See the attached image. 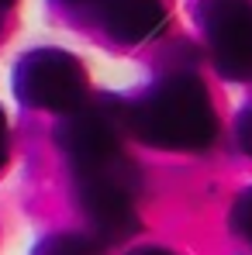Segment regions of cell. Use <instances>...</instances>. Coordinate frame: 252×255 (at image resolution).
Wrapping results in <instances>:
<instances>
[{"mask_svg": "<svg viewBox=\"0 0 252 255\" xmlns=\"http://www.w3.org/2000/svg\"><path fill=\"white\" fill-rule=\"evenodd\" d=\"M104 21L121 38H142L163 24V3L159 0H104Z\"/></svg>", "mask_w": 252, "mask_h": 255, "instance_id": "cell-2", "label": "cell"}, {"mask_svg": "<svg viewBox=\"0 0 252 255\" xmlns=\"http://www.w3.org/2000/svg\"><path fill=\"white\" fill-rule=\"evenodd\" d=\"M3 3H7V0H0V7H3Z\"/></svg>", "mask_w": 252, "mask_h": 255, "instance_id": "cell-3", "label": "cell"}, {"mask_svg": "<svg viewBox=\"0 0 252 255\" xmlns=\"http://www.w3.org/2000/svg\"><path fill=\"white\" fill-rule=\"evenodd\" d=\"M214 52L221 66L252 69V7L246 3H221L214 14Z\"/></svg>", "mask_w": 252, "mask_h": 255, "instance_id": "cell-1", "label": "cell"}]
</instances>
